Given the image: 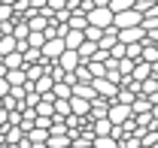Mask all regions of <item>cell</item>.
Returning a JSON list of instances; mask_svg holds the SVG:
<instances>
[{
  "label": "cell",
  "instance_id": "44dd1931",
  "mask_svg": "<svg viewBox=\"0 0 158 148\" xmlns=\"http://www.w3.org/2000/svg\"><path fill=\"white\" fill-rule=\"evenodd\" d=\"M128 57L143 60V42H128Z\"/></svg>",
  "mask_w": 158,
  "mask_h": 148
},
{
  "label": "cell",
  "instance_id": "9a60e30c",
  "mask_svg": "<svg viewBox=\"0 0 158 148\" xmlns=\"http://www.w3.org/2000/svg\"><path fill=\"white\" fill-rule=\"evenodd\" d=\"M131 109H134V115H140V112H152V100H149L146 94H140L137 100L131 103Z\"/></svg>",
  "mask_w": 158,
  "mask_h": 148
},
{
  "label": "cell",
  "instance_id": "6da1fadb",
  "mask_svg": "<svg viewBox=\"0 0 158 148\" xmlns=\"http://www.w3.org/2000/svg\"><path fill=\"white\" fill-rule=\"evenodd\" d=\"M131 118H134V109H131V103L113 100V106H110V121H113V124H125V121H131Z\"/></svg>",
  "mask_w": 158,
  "mask_h": 148
},
{
  "label": "cell",
  "instance_id": "484cf974",
  "mask_svg": "<svg viewBox=\"0 0 158 148\" xmlns=\"http://www.w3.org/2000/svg\"><path fill=\"white\" fill-rule=\"evenodd\" d=\"M140 148H152V145H146V142H143V145H140Z\"/></svg>",
  "mask_w": 158,
  "mask_h": 148
},
{
  "label": "cell",
  "instance_id": "30bf717a",
  "mask_svg": "<svg viewBox=\"0 0 158 148\" xmlns=\"http://www.w3.org/2000/svg\"><path fill=\"white\" fill-rule=\"evenodd\" d=\"M34 88H37L40 94H49L52 88H55V76H52V73H43L37 82H34Z\"/></svg>",
  "mask_w": 158,
  "mask_h": 148
},
{
  "label": "cell",
  "instance_id": "5bb4252c",
  "mask_svg": "<svg viewBox=\"0 0 158 148\" xmlns=\"http://www.w3.org/2000/svg\"><path fill=\"white\" fill-rule=\"evenodd\" d=\"M55 115H73V103H70V97H58L55 100Z\"/></svg>",
  "mask_w": 158,
  "mask_h": 148
},
{
  "label": "cell",
  "instance_id": "7a4b0ae2",
  "mask_svg": "<svg viewBox=\"0 0 158 148\" xmlns=\"http://www.w3.org/2000/svg\"><path fill=\"white\" fill-rule=\"evenodd\" d=\"M64 49H67V39L64 37L46 39V45H43V60H58V57L64 55Z\"/></svg>",
  "mask_w": 158,
  "mask_h": 148
},
{
  "label": "cell",
  "instance_id": "5b68a950",
  "mask_svg": "<svg viewBox=\"0 0 158 148\" xmlns=\"http://www.w3.org/2000/svg\"><path fill=\"white\" fill-rule=\"evenodd\" d=\"M118 39H122V42H143V39H146V27H143V24L118 27Z\"/></svg>",
  "mask_w": 158,
  "mask_h": 148
},
{
  "label": "cell",
  "instance_id": "4fadbf2b",
  "mask_svg": "<svg viewBox=\"0 0 158 148\" xmlns=\"http://www.w3.org/2000/svg\"><path fill=\"white\" fill-rule=\"evenodd\" d=\"M94 148H122V142L113 133H106V136H94Z\"/></svg>",
  "mask_w": 158,
  "mask_h": 148
},
{
  "label": "cell",
  "instance_id": "3957f363",
  "mask_svg": "<svg viewBox=\"0 0 158 148\" xmlns=\"http://www.w3.org/2000/svg\"><path fill=\"white\" fill-rule=\"evenodd\" d=\"M116 27H134V24H143V12H140L137 6H131V9H122L116 12V21H113Z\"/></svg>",
  "mask_w": 158,
  "mask_h": 148
},
{
  "label": "cell",
  "instance_id": "ffe728a7",
  "mask_svg": "<svg viewBox=\"0 0 158 148\" xmlns=\"http://www.w3.org/2000/svg\"><path fill=\"white\" fill-rule=\"evenodd\" d=\"M140 91H143V94H155V91H158V76L143 79V82H140Z\"/></svg>",
  "mask_w": 158,
  "mask_h": 148
},
{
  "label": "cell",
  "instance_id": "9c48e42d",
  "mask_svg": "<svg viewBox=\"0 0 158 148\" xmlns=\"http://www.w3.org/2000/svg\"><path fill=\"white\" fill-rule=\"evenodd\" d=\"M70 103H73V112H76V115H91V100H85V97L73 94Z\"/></svg>",
  "mask_w": 158,
  "mask_h": 148
},
{
  "label": "cell",
  "instance_id": "d6986e66",
  "mask_svg": "<svg viewBox=\"0 0 158 148\" xmlns=\"http://www.w3.org/2000/svg\"><path fill=\"white\" fill-rule=\"evenodd\" d=\"M76 79H79V82H94V73H91V67H88L85 60L76 67Z\"/></svg>",
  "mask_w": 158,
  "mask_h": 148
},
{
  "label": "cell",
  "instance_id": "83f0119b",
  "mask_svg": "<svg viewBox=\"0 0 158 148\" xmlns=\"http://www.w3.org/2000/svg\"><path fill=\"white\" fill-rule=\"evenodd\" d=\"M91 148H94V145H91Z\"/></svg>",
  "mask_w": 158,
  "mask_h": 148
},
{
  "label": "cell",
  "instance_id": "7402d4cb",
  "mask_svg": "<svg viewBox=\"0 0 158 148\" xmlns=\"http://www.w3.org/2000/svg\"><path fill=\"white\" fill-rule=\"evenodd\" d=\"M85 37L94 39V42H100V37H103V27H98V24H88V27H85Z\"/></svg>",
  "mask_w": 158,
  "mask_h": 148
},
{
  "label": "cell",
  "instance_id": "8992f818",
  "mask_svg": "<svg viewBox=\"0 0 158 148\" xmlns=\"http://www.w3.org/2000/svg\"><path fill=\"white\" fill-rule=\"evenodd\" d=\"M58 64L64 70H76L79 64H82V55H79V49H64V55L58 57Z\"/></svg>",
  "mask_w": 158,
  "mask_h": 148
},
{
  "label": "cell",
  "instance_id": "cb8c5ba5",
  "mask_svg": "<svg viewBox=\"0 0 158 148\" xmlns=\"http://www.w3.org/2000/svg\"><path fill=\"white\" fill-rule=\"evenodd\" d=\"M9 91H12V85H9V79H6V76H0V97H6Z\"/></svg>",
  "mask_w": 158,
  "mask_h": 148
},
{
  "label": "cell",
  "instance_id": "52a82bcc",
  "mask_svg": "<svg viewBox=\"0 0 158 148\" xmlns=\"http://www.w3.org/2000/svg\"><path fill=\"white\" fill-rule=\"evenodd\" d=\"M67 49H79V45H82V42H85V30H82V27H70V30H67Z\"/></svg>",
  "mask_w": 158,
  "mask_h": 148
},
{
  "label": "cell",
  "instance_id": "e0dca14e",
  "mask_svg": "<svg viewBox=\"0 0 158 148\" xmlns=\"http://www.w3.org/2000/svg\"><path fill=\"white\" fill-rule=\"evenodd\" d=\"M98 45H100V42H94V39H85V42L79 45V55H82V60H91V57H94V52H98Z\"/></svg>",
  "mask_w": 158,
  "mask_h": 148
},
{
  "label": "cell",
  "instance_id": "8fae6325",
  "mask_svg": "<svg viewBox=\"0 0 158 148\" xmlns=\"http://www.w3.org/2000/svg\"><path fill=\"white\" fill-rule=\"evenodd\" d=\"M91 127H94L98 136H106V133H113L116 124H113V121H110V115H106V118H94V124H91Z\"/></svg>",
  "mask_w": 158,
  "mask_h": 148
},
{
  "label": "cell",
  "instance_id": "d4e9b609",
  "mask_svg": "<svg viewBox=\"0 0 158 148\" xmlns=\"http://www.w3.org/2000/svg\"><path fill=\"white\" fill-rule=\"evenodd\" d=\"M94 3H98V6H110V0H94Z\"/></svg>",
  "mask_w": 158,
  "mask_h": 148
},
{
  "label": "cell",
  "instance_id": "2e32d148",
  "mask_svg": "<svg viewBox=\"0 0 158 148\" xmlns=\"http://www.w3.org/2000/svg\"><path fill=\"white\" fill-rule=\"evenodd\" d=\"M6 79H9V85H27V70H24V67L9 70V73H6Z\"/></svg>",
  "mask_w": 158,
  "mask_h": 148
},
{
  "label": "cell",
  "instance_id": "277c9868",
  "mask_svg": "<svg viewBox=\"0 0 158 148\" xmlns=\"http://www.w3.org/2000/svg\"><path fill=\"white\" fill-rule=\"evenodd\" d=\"M88 21L98 24V27H110V24L116 21V12H113L110 6H94V9L88 12Z\"/></svg>",
  "mask_w": 158,
  "mask_h": 148
},
{
  "label": "cell",
  "instance_id": "ac0fdd59",
  "mask_svg": "<svg viewBox=\"0 0 158 148\" xmlns=\"http://www.w3.org/2000/svg\"><path fill=\"white\" fill-rule=\"evenodd\" d=\"M24 70H27V82H37L40 76L46 73V67H43V64H24Z\"/></svg>",
  "mask_w": 158,
  "mask_h": 148
},
{
  "label": "cell",
  "instance_id": "ba28073f",
  "mask_svg": "<svg viewBox=\"0 0 158 148\" xmlns=\"http://www.w3.org/2000/svg\"><path fill=\"white\" fill-rule=\"evenodd\" d=\"M3 60H6V67H9V70H19V67H24V64H27V60H24V52H21V49L9 52V55H3Z\"/></svg>",
  "mask_w": 158,
  "mask_h": 148
},
{
  "label": "cell",
  "instance_id": "7c38bea8",
  "mask_svg": "<svg viewBox=\"0 0 158 148\" xmlns=\"http://www.w3.org/2000/svg\"><path fill=\"white\" fill-rule=\"evenodd\" d=\"M134 79H140V82H143V79H149V76H155L152 73V64H149V60H137V67H134Z\"/></svg>",
  "mask_w": 158,
  "mask_h": 148
},
{
  "label": "cell",
  "instance_id": "4316f807",
  "mask_svg": "<svg viewBox=\"0 0 158 148\" xmlns=\"http://www.w3.org/2000/svg\"><path fill=\"white\" fill-rule=\"evenodd\" d=\"M0 109H3V97H0Z\"/></svg>",
  "mask_w": 158,
  "mask_h": 148
},
{
  "label": "cell",
  "instance_id": "603a6c76",
  "mask_svg": "<svg viewBox=\"0 0 158 148\" xmlns=\"http://www.w3.org/2000/svg\"><path fill=\"white\" fill-rule=\"evenodd\" d=\"M134 6V0H110V9L113 12H122V9H131Z\"/></svg>",
  "mask_w": 158,
  "mask_h": 148
}]
</instances>
